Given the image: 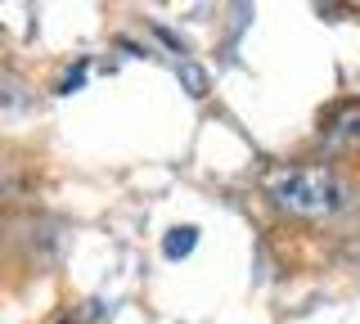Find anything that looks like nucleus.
I'll return each instance as SVG.
<instances>
[{"label": "nucleus", "instance_id": "1", "mask_svg": "<svg viewBox=\"0 0 360 324\" xmlns=\"http://www.w3.org/2000/svg\"><path fill=\"white\" fill-rule=\"evenodd\" d=\"M266 198L288 216L302 221H329L338 212L352 207V185L333 171V167H275L266 176Z\"/></svg>", "mask_w": 360, "mask_h": 324}, {"label": "nucleus", "instance_id": "2", "mask_svg": "<svg viewBox=\"0 0 360 324\" xmlns=\"http://www.w3.org/2000/svg\"><path fill=\"white\" fill-rule=\"evenodd\" d=\"M194 243H198V230H194V226H180V230H172V234L162 239V252L172 257V261H180V257L194 252Z\"/></svg>", "mask_w": 360, "mask_h": 324}, {"label": "nucleus", "instance_id": "3", "mask_svg": "<svg viewBox=\"0 0 360 324\" xmlns=\"http://www.w3.org/2000/svg\"><path fill=\"white\" fill-rule=\"evenodd\" d=\"M324 140H329V144H352V140H360V108H352V113L338 117L333 127L324 131Z\"/></svg>", "mask_w": 360, "mask_h": 324}, {"label": "nucleus", "instance_id": "4", "mask_svg": "<svg viewBox=\"0 0 360 324\" xmlns=\"http://www.w3.org/2000/svg\"><path fill=\"white\" fill-rule=\"evenodd\" d=\"M176 77L185 82V91L194 95V99H202V95H207V72H202L194 59H176Z\"/></svg>", "mask_w": 360, "mask_h": 324}, {"label": "nucleus", "instance_id": "5", "mask_svg": "<svg viewBox=\"0 0 360 324\" xmlns=\"http://www.w3.org/2000/svg\"><path fill=\"white\" fill-rule=\"evenodd\" d=\"M82 82H86V63H77L72 72L59 82V95H72V91H82Z\"/></svg>", "mask_w": 360, "mask_h": 324}]
</instances>
